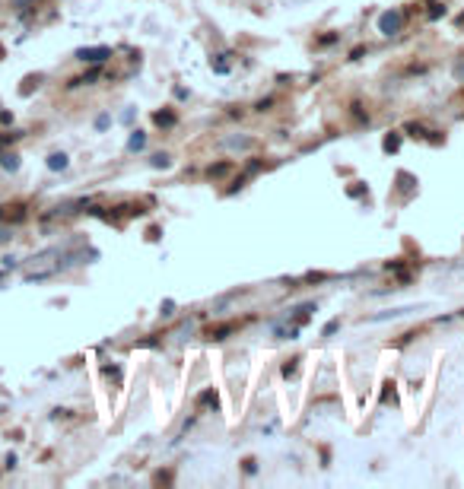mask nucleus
Returning <instances> with one entry per match:
<instances>
[{
	"instance_id": "f03ea898",
	"label": "nucleus",
	"mask_w": 464,
	"mask_h": 489,
	"mask_svg": "<svg viewBox=\"0 0 464 489\" xmlns=\"http://www.w3.org/2000/svg\"><path fill=\"white\" fill-rule=\"evenodd\" d=\"M76 57L86 61V64H102L105 57H112V48H105V44H102V48H80L76 51Z\"/></svg>"
},
{
	"instance_id": "20e7f679",
	"label": "nucleus",
	"mask_w": 464,
	"mask_h": 489,
	"mask_svg": "<svg viewBox=\"0 0 464 489\" xmlns=\"http://www.w3.org/2000/svg\"><path fill=\"white\" fill-rule=\"evenodd\" d=\"M143 143H146V137H143V133H133V137H131V143H127V146H131V150H143Z\"/></svg>"
},
{
	"instance_id": "7ed1b4c3",
	"label": "nucleus",
	"mask_w": 464,
	"mask_h": 489,
	"mask_svg": "<svg viewBox=\"0 0 464 489\" xmlns=\"http://www.w3.org/2000/svg\"><path fill=\"white\" fill-rule=\"evenodd\" d=\"M48 169H54V171L67 169V156H64V152H54V156L48 159Z\"/></svg>"
},
{
	"instance_id": "39448f33",
	"label": "nucleus",
	"mask_w": 464,
	"mask_h": 489,
	"mask_svg": "<svg viewBox=\"0 0 464 489\" xmlns=\"http://www.w3.org/2000/svg\"><path fill=\"white\" fill-rule=\"evenodd\" d=\"M455 80H461V83H464V57L455 64Z\"/></svg>"
},
{
	"instance_id": "423d86ee",
	"label": "nucleus",
	"mask_w": 464,
	"mask_h": 489,
	"mask_svg": "<svg viewBox=\"0 0 464 489\" xmlns=\"http://www.w3.org/2000/svg\"><path fill=\"white\" fill-rule=\"evenodd\" d=\"M0 57H4V48H0Z\"/></svg>"
},
{
	"instance_id": "f257e3e1",
	"label": "nucleus",
	"mask_w": 464,
	"mask_h": 489,
	"mask_svg": "<svg viewBox=\"0 0 464 489\" xmlns=\"http://www.w3.org/2000/svg\"><path fill=\"white\" fill-rule=\"evenodd\" d=\"M400 25H404V16H400L398 10H391V13H385V16L379 19V29L385 32V35H394V32H400Z\"/></svg>"
}]
</instances>
